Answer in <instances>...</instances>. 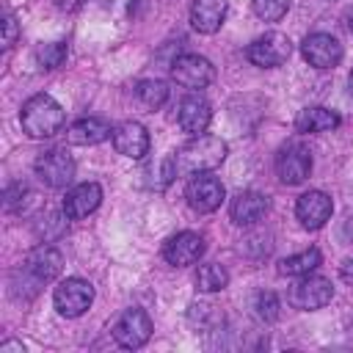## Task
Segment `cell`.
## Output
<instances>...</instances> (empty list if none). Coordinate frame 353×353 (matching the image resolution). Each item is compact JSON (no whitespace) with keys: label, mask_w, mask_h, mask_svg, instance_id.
Segmentation results:
<instances>
[{"label":"cell","mask_w":353,"mask_h":353,"mask_svg":"<svg viewBox=\"0 0 353 353\" xmlns=\"http://www.w3.org/2000/svg\"><path fill=\"white\" fill-rule=\"evenodd\" d=\"M149 336H152V320L143 309H127L113 325V339L127 350L143 347Z\"/></svg>","instance_id":"9"},{"label":"cell","mask_w":353,"mask_h":353,"mask_svg":"<svg viewBox=\"0 0 353 353\" xmlns=\"http://www.w3.org/2000/svg\"><path fill=\"white\" fill-rule=\"evenodd\" d=\"M36 58L44 69H58L66 61V44L63 41H52V44H41L36 50Z\"/></svg>","instance_id":"28"},{"label":"cell","mask_w":353,"mask_h":353,"mask_svg":"<svg viewBox=\"0 0 353 353\" xmlns=\"http://www.w3.org/2000/svg\"><path fill=\"white\" fill-rule=\"evenodd\" d=\"M83 0H55V6L58 8H63V11H72V8H77Z\"/></svg>","instance_id":"32"},{"label":"cell","mask_w":353,"mask_h":353,"mask_svg":"<svg viewBox=\"0 0 353 353\" xmlns=\"http://www.w3.org/2000/svg\"><path fill=\"white\" fill-rule=\"evenodd\" d=\"M102 201V188L97 182H80L74 185L72 190H66V199H63V215L69 221H80V218H88Z\"/></svg>","instance_id":"16"},{"label":"cell","mask_w":353,"mask_h":353,"mask_svg":"<svg viewBox=\"0 0 353 353\" xmlns=\"http://www.w3.org/2000/svg\"><path fill=\"white\" fill-rule=\"evenodd\" d=\"M270 210V201L265 193H256V190H240L232 204H229V215L237 226H254L256 221H262Z\"/></svg>","instance_id":"17"},{"label":"cell","mask_w":353,"mask_h":353,"mask_svg":"<svg viewBox=\"0 0 353 353\" xmlns=\"http://www.w3.org/2000/svg\"><path fill=\"white\" fill-rule=\"evenodd\" d=\"M52 303L58 309V314L63 317H80L91 303H94V287L85 279H63L55 292H52Z\"/></svg>","instance_id":"5"},{"label":"cell","mask_w":353,"mask_h":353,"mask_svg":"<svg viewBox=\"0 0 353 353\" xmlns=\"http://www.w3.org/2000/svg\"><path fill=\"white\" fill-rule=\"evenodd\" d=\"M36 176L47 185V188H66L74 179V160L66 154V149H47L36 157Z\"/></svg>","instance_id":"7"},{"label":"cell","mask_w":353,"mask_h":353,"mask_svg":"<svg viewBox=\"0 0 353 353\" xmlns=\"http://www.w3.org/2000/svg\"><path fill=\"white\" fill-rule=\"evenodd\" d=\"M347 28H350V30H353V14H350V17H347Z\"/></svg>","instance_id":"34"},{"label":"cell","mask_w":353,"mask_h":353,"mask_svg":"<svg viewBox=\"0 0 353 353\" xmlns=\"http://www.w3.org/2000/svg\"><path fill=\"white\" fill-rule=\"evenodd\" d=\"M196 284H199L201 292H218V290H223V287L229 284V273H226L221 265L207 262V265L199 268V273H196Z\"/></svg>","instance_id":"23"},{"label":"cell","mask_w":353,"mask_h":353,"mask_svg":"<svg viewBox=\"0 0 353 353\" xmlns=\"http://www.w3.org/2000/svg\"><path fill=\"white\" fill-rule=\"evenodd\" d=\"M276 174L284 185H301L312 174V154L303 143H284L276 154Z\"/></svg>","instance_id":"8"},{"label":"cell","mask_w":353,"mask_h":353,"mask_svg":"<svg viewBox=\"0 0 353 353\" xmlns=\"http://www.w3.org/2000/svg\"><path fill=\"white\" fill-rule=\"evenodd\" d=\"M292 52V41L279 33V30H270L259 39H254L245 50V58L254 63V66H262V69H273V66H281Z\"/></svg>","instance_id":"6"},{"label":"cell","mask_w":353,"mask_h":353,"mask_svg":"<svg viewBox=\"0 0 353 353\" xmlns=\"http://www.w3.org/2000/svg\"><path fill=\"white\" fill-rule=\"evenodd\" d=\"M254 312H256V317L265 320V323L279 320V298H276L270 290L256 292V295H254Z\"/></svg>","instance_id":"27"},{"label":"cell","mask_w":353,"mask_h":353,"mask_svg":"<svg viewBox=\"0 0 353 353\" xmlns=\"http://www.w3.org/2000/svg\"><path fill=\"white\" fill-rule=\"evenodd\" d=\"M30 201H33V190H30L28 185H22V182L8 185L6 193H3V207H6L8 212H19V210H25Z\"/></svg>","instance_id":"25"},{"label":"cell","mask_w":353,"mask_h":353,"mask_svg":"<svg viewBox=\"0 0 353 353\" xmlns=\"http://www.w3.org/2000/svg\"><path fill=\"white\" fill-rule=\"evenodd\" d=\"M22 268H25V273H28L33 281L47 284V281H52V279L61 276V270H63V256H61L58 248L41 243V245H36V248L28 251Z\"/></svg>","instance_id":"12"},{"label":"cell","mask_w":353,"mask_h":353,"mask_svg":"<svg viewBox=\"0 0 353 353\" xmlns=\"http://www.w3.org/2000/svg\"><path fill=\"white\" fill-rule=\"evenodd\" d=\"M204 237L199 232H176L174 237H168L163 243V259L168 265H176V268H185V265H193L201 259L204 254Z\"/></svg>","instance_id":"11"},{"label":"cell","mask_w":353,"mask_h":353,"mask_svg":"<svg viewBox=\"0 0 353 353\" xmlns=\"http://www.w3.org/2000/svg\"><path fill=\"white\" fill-rule=\"evenodd\" d=\"M185 199L196 212H215L226 199V190L215 176L201 171V174H193L190 182L185 185Z\"/></svg>","instance_id":"10"},{"label":"cell","mask_w":353,"mask_h":353,"mask_svg":"<svg viewBox=\"0 0 353 353\" xmlns=\"http://www.w3.org/2000/svg\"><path fill=\"white\" fill-rule=\"evenodd\" d=\"M251 8H254V14H256L259 19H265V22H279V19L287 14L290 0H251Z\"/></svg>","instance_id":"26"},{"label":"cell","mask_w":353,"mask_h":353,"mask_svg":"<svg viewBox=\"0 0 353 353\" xmlns=\"http://www.w3.org/2000/svg\"><path fill=\"white\" fill-rule=\"evenodd\" d=\"M113 130L105 119L99 116H85V119H77L69 130H66V141L74 143V146H94V143H102L105 138H110Z\"/></svg>","instance_id":"20"},{"label":"cell","mask_w":353,"mask_h":353,"mask_svg":"<svg viewBox=\"0 0 353 353\" xmlns=\"http://www.w3.org/2000/svg\"><path fill=\"white\" fill-rule=\"evenodd\" d=\"M17 39H19V22H17L14 14H6V17H3V50L14 47Z\"/></svg>","instance_id":"29"},{"label":"cell","mask_w":353,"mask_h":353,"mask_svg":"<svg viewBox=\"0 0 353 353\" xmlns=\"http://www.w3.org/2000/svg\"><path fill=\"white\" fill-rule=\"evenodd\" d=\"M176 119H179L182 132H188V135H204V130L212 121V108L201 97H188V99H182Z\"/></svg>","instance_id":"18"},{"label":"cell","mask_w":353,"mask_h":353,"mask_svg":"<svg viewBox=\"0 0 353 353\" xmlns=\"http://www.w3.org/2000/svg\"><path fill=\"white\" fill-rule=\"evenodd\" d=\"M135 94H138V99L146 105V108H163L165 105V99H168V85L163 83V80H141L138 83V88H135Z\"/></svg>","instance_id":"24"},{"label":"cell","mask_w":353,"mask_h":353,"mask_svg":"<svg viewBox=\"0 0 353 353\" xmlns=\"http://www.w3.org/2000/svg\"><path fill=\"white\" fill-rule=\"evenodd\" d=\"M113 146L119 154L130 157V160H141L149 152V132L143 124L138 121H121L113 127Z\"/></svg>","instance_id":"15"},{"label":"cell","mask_w":353,"mask_h":353,"mask_svg":"<svg viewBox=\"0 0 353 353\" xmlns=\"http://www.w3.org/2000/svg\"><path fill=\"white\" fill-rule=\"evenodd\" d=\"M19 121H22V132L25 135H30V138H50V135H55L63 127L66 113H63V108L50 94H33L22 105Z\"/></svg>","instance_id":"1"},{"label":"cell","mask_w":353,"mask_h":353,"mask_svg":"<svg viewBox=\"0 0 353 353\" xmlns=\"http://www.w3.org/2000/svg\"><path fill=\"white\" fill-rule=\"evenodd\" d=\"M334 212V204H331V196H325L323 190H309L303 193L298 201H295V215L301 221L303 229H323L328 223Z\"/></svg>","instance_id":"14"},{"label":"cell","mask_w":353,"mask_h":353,"mask_svg":"<svg viewBox=\"0 0 353 353\" xmlns=\"http://www.w3.org/2000/svg\"><path fill=\"white\" fill-rule=\"evenodd\" d=\"M226 160V143L215 135H193L176 154V171L179 174H201Z\"/></svg>","instance_id":"2"},{"label":"cell","mask_w":353,"mask_h":353,"mask_svg":"<svg viewBox=\"0 0 353 353\" xmlns=\"http://www.w3.org/2000/svg\"><path fill=\"white\" fill-rule=\"evenodd\" d=\"M171 80L182 88H207L212 80H215V66L204 58V55H196V52H185V55H176L174 63H171Z\"/></svg>","instance_id":"3"},{"label":"cell","mask_w":353,"mask_h":353,"mask_svg":"<svg viewBox=\"0 0 353 353\" xmlns=\"http://www.w3.org/2000/svg\"><path fill=\"white\" fill-rule=\"evenodd\" d=\"M8 350L25 353V345H22V342H3V345H0V353H8Z\"/></svg>","instance_id":"31"},{"label":"cell","mask_w":353,"mask_h":353,"mask_svg":"<svg viewBox=\"0 0 353 353\" xmlns=\"http://www.w3.org/2000/svg\"><path fill=\"white\" fill-rule=\"evenodd\" d=\"M301 52L314 69H334L342 61V44L331 33H309L301 44Z\"/></svg>","instance_id":"13"},{"label":"cell","mask_w":353,"mask_h":353,"mask_svg":"<svg viewBox=\"0 0 353 353\" xmlns=\"http://www.w3.org/2000/svg\"><path fill=\"white\" fill-rule=\"evenodd\" d=\"M229 0H193L190 6V25L199 33H215L226 19Z\"/></svg>","instance_id":"19"},{"label":"cell","mask_w":353,"mask_h":353,"mask_svg":"<svg viewBox=\"0 0 353 353\" xmlns=\"http://www.w3.org/2000/svg\"><path fill=\"white\" fill-rule=\"evenodd\" d=\"M347 91H350V97H353V72H350V77H347Z\"/></svg>","instance_id":"33"},{"label":"cell","mask_w":353,"mask_h":353,"mask_svg":"<svg viewBox=\"0 0 353 353\" xmlns=\"http://www.w3.org/2000/svg\"><path fill=\"white\" fill-rule=\"evenodd\" d=\"M339 127V116L336 110H328V108H320V105H312V108H303L298 116H295V130L298 132H328Z\"/></svg>","instance_id":"21"},{"label":"cell","mask_w":353,"mask_h":353,"mask_svg":"<svg viewBox=\"0 0 353 353\" xmlns=\"http://www.w3.org/2000/svg\"><path fill=\"white\" fill-rule=\"evenodd\" d=\"M287 298H290V303H292L295 309H301V312H314V309H323L325 303H331L334 287H331L328 279L306 273V276H301V279L290 287V295H287Z\"/></svg>","instance_id":"4"},{"label":"cell","mask_w":353,"mask_h":353,"mask_svg":"<svg viewBox=\"0 0 353 353\" xmlns=\"http://www.w3.org/2000/svg\"><path fill=\"white\" fill-rule=\"evenodd\" d=\"M339 276H342V281H345V284H350V287H353V259H345V262L339 265Z\"/></svg>","instance_id":"30"},{"label":"cell","mask_w":353,"mask_h":353,"mask_svg":"<svg viewBox=\"0 0 353 353\" xmlns=\"http://www.w3.org/2000/svg\"><path fill=\"white\" fill-rule=\"evenodd\" d=\"M320 262H323V254H320L317 248H306V251H301V254H292V256L281 259V262H279V273H281V276H306V273H312Z\"/></svg>","instance_id":"22"}]
</instances>
